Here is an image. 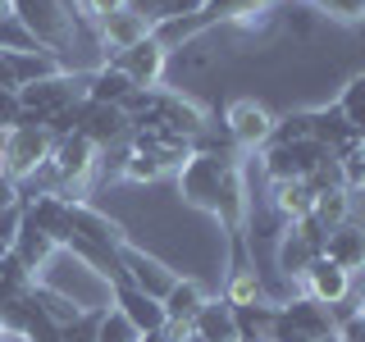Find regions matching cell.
<instances>
[{"label": "cell", "instance_id": "obj_1", "mask_svg": "<svg viewBox=\"0 0 365 342\" xmlns=\"http://www.w3.org/2000/svg\"><path fill=\"white\" fill-rule=\"evenodd\" d=\"M37 283L51 288V292H60V296H68V301H73L78 311H87V315H101V311L114 306V283L101 269H91L83 256L64 251V247H55V256L41 265Z\"/></svg>", "mask_w": 365, "mask_h": 342}, {"label": "cell", "instance_id": "obj_2", "mask_svg": "<svg viewBox=\"0 0 365 342\" xmlns=\"http://www.w3.org/2000/svg\"><path fill=\"white\" fill-rule=\"evenodd\" d=\"M87 100V73H55L46 83H32V87H19V105H23V119L19 123H51L60 110Z\"/></svg>", "mask_w": 365, "mask_h": 342}, {"label": "cell", "instance_id": "obj_3", "mask_svg": "<svg viewBox=\"0 0 365 342\" xmlns=\"http://www.w3.org/2000/svg\"><path fill=\"white\" fill-rule=\"evenodd\" d=\"M274 274L288 283H302V274L324 256V228L315 219H302V224H283V233L274 237Z\"/></svg>", "mask_w": 365, "mask_h": 342}, {"label": "cell", "instance_id": "obj_4", "mask_svg": "<svg viewBox=\"0 0 365 342\" xmlns=\"http://www.w3.org/2000/svg\"><path fill=\"white\" fill-rule=\"evenodd\" d=\"M224 133L233 137L237 151L256 155V151H265L274 142V110L265 100H256V96H233L224 105Z\"/></svg>", "mask_w": 365, "mask_h": 342}, {"label": "cell", "instance_id": "obj_5", "mask_svg": "<svg viewBox=\"0 0 365 342\" xmlns=\"http://www.w3.org/2000/svg\"><path fill=\"white\" fill-rule=\"evenodd\" d=\"M55 151V137L46 123H19V128H9L5 137V155H0V174L23 182L28 174H37V169L51 160Z\"/></svg>", "mask_w": 365, "mask_h": 342}, {"label": "cell", "instance_id": "obj_6", "mask_svg": "<svg viewBox=\"0 0 365 342\" xmlns=\"http://www.w3.org/2000/svg\"><path fill=\"white\" fill-rule=\"evenodd\" d=\"M114 260H119V269H123V279L133 283V288H142L146 296H165L169 288H174V279H178V269L169 265L165 256H155L151 247H142V242H133V237H123L119 247H114Z\"/></svg>", "mask_w": 365, "mask_h": 342}, {"label": "cell", "instance_id": "obj_7", "mask_svg": "<svg viewBox=\"0 0 365 342\" xmlns=\"http://www.w3.org/2000/svg\"><path fill=\"white\" fill-rule=\"evenodd\" d=\"M106 64H119L137 91H155V87H165V78H169V51H165L155 37L137 41L133 51L114 55V60H106Z\"/></svg>", "mask_w": 365, "mask_h": 342}, {"label": "cell", "instance_id": "obj_8", "mask_svg": "<svg viewBox=\"0 0 365 342\" xmlns=\"http://www.w3.org/2000/svg\"><path fill=\"white\" fill-rule=\"evenodd\" d=\"M78 133H83L96 151H110V146H123L133 137V119L123 114V105H91V100H83Z\"/></svg>", "mask_w": 365, "mask_h": 342}, {"label": "cell", "instance_id": "obj_9", "mask_svg": "<svg viewBox=\"0 0 365 342\" xmlns=\"http://www.w3.org/2000/svg\"><path fill=\"white\" fill-rule=\"evenodd\" d=\"M146 37H151V19L137 14V9H119V14H110V19L96 23V41H101V55H106V60L133 51V46L146 41Z\"/></svg>", "mask_w": 365, "mask_h": 342}, {"label": "cell", "instance_id": "obj_10", "mask_svg": "<svg viewBox=\"0 0 365 342\" xmlns=\"http://www.w3.org/2000/svg\"><path fill=\"white\" fill-rule=\"evenodd\" d=\"M279 315H283L288 328H297V333L311 338V342H338V324H334V315H329V306L311 301V296H292V301H283Z\"/></svg>", "mask_w": 365, "mask_h": 342}, {"label": "cell", "instance_id": "obj_11", "mask_svg": "<svg viewBox=\"0 0 365 342\" xmlns=\"http://www.w3.org/2000/svg\"><path fill=\"white\" fill-rule=\"evenodd\" d=\"M302 296H311V301H319V306H338V301H347L351 296V274L342 269V265H334V260H324L319 256L311 269L302 274Z\"/></svg>", "mask_w": 365, "mask_h": 342}, {"label": "cell", "instance_id": "obj_12", "mask_svg": "<svg viewBox=\"0 0 365 342\" xmlns=\"http://www.w3.org/2000/svg\"><path fill=\"white\" fill-rule=\"evenodd\" d=\"M114 311H119L137 333H155V328H165V306L155 301V296H146L142 288H133L128 279L114 283Z\"/></svg>", "mask_w": 365, "mask_h": 342}, {"label": "cell", "instance_id": "obj_13", "mask_svg": "<svg viewBox=\"0 0 365 342\" xmlns=\"http://www.w3.org/2000/svg\"><path fill=\"white\" fill-rule=\"evenodd\" d=\"M187 342H242V328H237V311L224 301V296H205V306L192 319V338Z\"/></svg>", "mask_w": 365, "mask_h": 342}, {"label": "cell", "instance_id": "obj_14", "mask_svg": "<svg viewBox=\"0 0 365 342\" xmlns=\"http://www.w3.org/2000/svg\"><path fill=\"white\" fill-rule=\"evenodd\" d=\"M265 205L274 210V219H279V224H302V219H311V210H315V192H311V182H306V178L269 182Z\"/></svg>", "mask_w": 365, "mask_h": 342}, {"label": "cell", "instance_id": "obj_15", "mask_svg": "<svg viewBox=\"0 0 365 342\" xmlns=\"http://www.w3.org/2000/svg\"><path fill=\"white\" fill-rule=\"evenodd\" d=\"M324 260L342 265L347 274L365 269V228L361 224H338L324 233Z\"/></svg>", "mask_w": 365, "mask_h": 342}, {"label": "cell", "instance_id": "obj_16", "mask_svg": "<svg viewBox=\"0 0 365 342\" xmlns=\"http://www.w3.org/2000/svg\"><path fill=\"white\" fill-rule=\"evenodd\" d=\"M205 296H210V292L201 288V279H192V274H178L174 288L160 296V306H165V319H169V324H192V319H197V311L205 306Z\"/></svg>", "mask_w": 365, "mask_h": 342}, {"label": "cell", "instance_id": "obj_17", "mask_svg": "<svg viewBox=\"0 0 365 342\" xmlns=\"http://www.w3.org/2000/svg\"><path fill=\"white\" fill-rule=\"evenodd\" d=\"M220 296H224L228 306H256V301H265V274H260L256 260H247V265H228Z\"/></svg>", "mask_w": 365, "mask_h": 342}, {"label": "cell", "instance_id": "obj_18", "mask_svg": "<svg viewBox=\"0 0 365 342\" xmlns=\"http://www.w3.org/2000/svg\"><path fill=\"white\" fill-rule=\"evenodd\" d=\"M133 91L137 87L128 83V73H123L119 64H101V68L87 73V100L91 105H123Z\"/></svg>", "mask_w": 365, "mask_h": 342}, {"label": "cell", "instance_id": "obj_19", "mask_svg": "<svg viewBox=\"0 0 365 342\" xmlns=\"http://www.w3.org/2000/svg\"><path fill=\"white\" fill-rule=\"evenodd\" d=\"M14 256H19V265L28 269L32 279H37V274H41V265H46V260L55 256V242H51L46 233H41L37 224H28V214H23V224H19V242H14Z\"/></svg>", "mask_w": 365, "mask_h": 342}, {"label": "cell", "instance_id": "obj_20", "mask_svg": "<svg viewBox=\"0 0 365 342\" xmlns=\"http://www.w3.org/2000/svg\"><path fill=\"white\" fill-rule=\"evenodd\" d=\"M5 60H9V73H14L19 87H32V83H46V78L64 73L51 51H23V55H5Z\"/></svg>", "mask_w": 365, "mask_h": 342}, {"label": "cell", "instance_id": "obj_21", "mask_svg": "<svg viewBox=\"0 0 365 342\" xmlns=\"http://www.w3.org/2000/svg\"><path fill=\"white\" fill-rule=\"evenodd\" d=\"M334 105H338L342 119H347V128H351V133H365V68H361V73H351L347 83L338 87Z\"/></svg>", "mask_w": 365, "mask_h": 342}, {"label": "cell", "instance_id": "obj_22", "mask_svg": "<svg viewBox=\"0 0 365 342\" xmlns=\"http://www.w3.org/2000/svg\"><path fill=\"white\" fill-rule=\"evenodd\" d=\"M319 23H324V19L315 14L311 0H292V5H283V32H288L292 41L311 46V41H315V32H319Z\"/></svg>", "mask_w": 365, "mask_h": 342}, {"label": "cell", "instance_id": "obj_23", "mask_svg": "<svg viewBox=\"0 0 365 342\" xmlns=\"http://www.w3.org/2000/svg\"><path fill=\"white\" fill-rule=\"evenodd\" d=\"M311 219L324 228H338V224H347V187H329V192H315V210H311Z\"/></svg>", "mask_w": 365, "mask_h": 342}, {"label": "cell", "instance_id": "obj_24", "mask_svg": "<svg viewBox=\"0 0 365 342\" xmlns=\"http://www.w3.org/2000/svg\"><path fill=\"white\" fill-rule=\"evenodd\" d=\"M165 178V169L155 165V155H146V151H133L128 146V160H123V182L128 187H151V182Z\"/></svg>", "mask_w": 365, "mask_h": 342}, {"label": "cell", "instance_id": "obj_25", "mask_svg": "<svg viewBox=\"0 0 365 342\" xmlns=\"http://www.w3.org/2000/svg\"><path fill=\"white\" fill-rule=\"evenodd\" d=\"M311 5L324 23H342V28L365 23V0H311Z\"/></svg>", "mask_w": 365, "mask_h": 342}, {"label": "cell", "instance_id": "obj_26", "mask_svg": "<svg viewBox=\"0 0 365 342\" xmlns=\"http://www.w3.org/2000/svg\"><path fill=\"white\" fill-rule=\"evenodd\" d=\"M23 51H46V46L32 37L14 14H5L0 19V55H23Z\"/></svg>", "mask_w": 365, "mask_h": 342}, {"label": "cell", "instance_id": "obj_27", "mask_svg": "<svg viewBox=\"0 0 365 342\" xmlns=\"http://www.w3.org/2000/svg\"><path fill=\"white\" fill-rule=\"evenodd\" d=\"M142 333H137V328L128 324V319H123L119 311H101V319H96V342H137Z\"/></svg>", "mask_w": 365, "mask_h": 342}, {"label": "cell", "instance_id": "obj_28", "mask_svg": "<svg viewBox=\"0 0 365 342\" xmlns=\"http://www.w3.org/2000/svg\"><path fill=\"white\" fill-rule=\"evenodd\" d=\"M119 9H128V0H78V23H91V28H96L101 19L119 14Z\"/></svg>", "mask_w": 365, "mask_h": 342}, {"label": "cell", "instance_id": "obj_29", "mask_svg": "<svg viewBox=\"0 0 365 342\" xmlns=\"http://www.w3.org/2000/svg\"><path fill=\"white\" fill-rule=\"evenodd\" d=\"M19 338H23V342H64V338H60V324H51V319H46L41 311H32L28 328H23Z\"/></svg>", "mask_w": 365, "mask_h": 342}, {"label": "cell", "instance_id": "obj_30", "mask_svg": "<svg viewBox=\"0 0 365 342\" xmlns=\"http://www.w3.org/2000/svg\"><path fill=\"white\" fill-rule=\"evenodd\" d=\"M19 224H23V205H14V210L0 214V256H9L19 242Z\"/></svg>", "mask_w": 365, "mask_h": 342}, {"label": "cell", "instance_id": "obj_31", "mask_svg": "<svg viewBox=\"0 0 365 342\" xmlns=\"http://www.w3.org/2000/svg\"><path fill=\"white\" fill-rule=\"evenodd\" d=\"M96 319H101V315H78L73 324L60 328V338H64V342H96Z\"/></svg>", "mask_w": 365, "mask_h": 342}, {"label": "cell", "instance_id": "obj_32", "mask_svg": "<svg viewBox=\"0 0 365 342\" xmlns=\"http://www.w3.org/2000/svg\"><path fill=\"white\" fill-rule=\"evenodd\" d=\"M14 205H23V201H19V182L0 174V214H5V210H14Z\"/></svg>", "mask_w": 365, "mask_h": 342}, {"label": "cell", "instance_id": "obj_33", "mask_svg": "<svg viewBox=\"0 0 365 342\" xmlns=\"http://www.w3.org/2000/svg\"><path fill=\"white\" fill-rule=\"evenodd\" d=\"M351 301H356L361 311H365V269H356V274H351Z\"/></svg>", "mask_w": 365, "mask_h": 342}, {"label": "cell", "instance_id": "obj_34", "mask_svg": "<svg viewBox=\"0 0 365 342\" xmlns=\"http://www.w3.org/2000/svg\"><path fill=\"white\" fill-rule=\"evenodd\" d=\"M0 87L19 91V83H14V73H9V60H5V55H0Z\"/></svg>", "mask_w": 365, "mask_h": 342}, {"label": "cell", "instance_id": "obj_35", "mask_svg": "<svg viewBox=\"0 0 365 342\" xmlns=\"http://www.w3.org/2000/svg\"><path fill=\"white\" fill-rule=\"evenodd\" d=\"M137 342H169V338H165V333H160V328H155V333H142Z\"/></svg>", "mask_w": 365, "mask_h": 342}, {"label": "cell", "instance_id": "obj_36", "mask_svg": "<svg viewBox=\"0 0 365 342\" xmlns=\"http://www.w3.org/2000/svg\"><path fill=\"white\" fill-rule=\"evenodd\" d=\"M351 151H356V155L365 160V133H356V146H351Z\"/></svg>", "mask_w": 365, "mask_h": 342}, {"label": "cell", "instance_id": "obj_37", "mask_svg": "<svg viewBox=\"0 0 365 342\" xmlns=\"http://www.w3.org/2000/svg\"><path fill=\"white\" fill-rule=\"evenodd\" d=\"M5 14H14V0H0V19Z\"/></svg>", "mask_w": 365, "mask_h": 342}, {"label": "cell", "instance_id": "obj_38", "mask_svg": "<svg viewBox=\"0 0 365 342\" xmlns=\"http://www.w3.org/2000/svg\"><path fill=\"white\" fill-rule=\"evenodd\" d=\"M5 137H9V128H0V155H5Z\"/></svg>", "mask_w": 365, "mask_h": 342}, {"label": "cell", "instance_id": "obj_39", "mask_svg": "<svg viewBox=\"0 0 365 342\" xmlns=\"http://www.w3.org/2000/svg\"><path fill=\"white\" fill-rule=\"evenodd\" d=\"M0 342H9V333H0Z\"/></svg>", "mask_w": 365, "mask_h": 342}, {"label": "cell", "instance_id": "obj_40", "mask_svg": "<svg viewBox=\"0 0 365 342\" xmlns=\"http://www.w3.org/2000/svg\"><path fill=\"white\" fill-rule=\"evenodd\" d=\"M279 5H292V0H279Z\"/></svg>", "mask_w": 365, "mask_h": 342}, {"label": "cell", "instance_id": "obj_41", "mask_svg": "<svg viewBox=\"0 0 365 342\" xmlns=\"http://www.w3.org/2000/svg\"><path fill=\"white\" fill-rule=\"evenodd\" d=\"M356 192H365V182H361V187H356Z\"/></svg>", "mask_w": 365, "mask_h": 342}, {"label": "cell", "instance_id": "obj_42", "mask_svg": "<svg viewBox=\"0 0 365 342\" xmlns=\"http://www.w3.org/2000/svg\"><path fill=\"white\" fill-rule=\"evenodd\" d=\"M242 342H251V338H242Z\"/></svg>", "mask_w": 365, "mask_h": 342}]
</instances>
